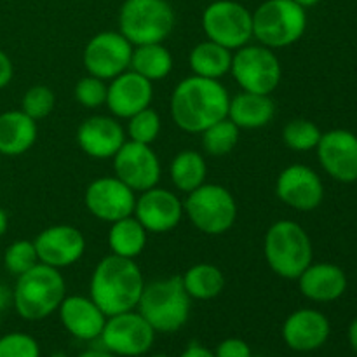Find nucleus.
Wrapping results in <instances>:
<instances>
[{
    "mask_svg": "<svg viewBox=\"0 0 357 357\" xmlns=\"http://www.w3.org/2000/svg\"><path fill=\"white\" fill-rule=\"evenodd\" d=\"M132 72L139 73L150 82L166 79L173 70V56L169 49L160 42V44H145L135 45L131 56Z\"/></svg>",
    "mask_w": 357,
    "mask_h": 357,
    "instance_id": "nucleus-28",
    "label": "nucleus"
},
{
    "mask_svg": "<svg viewBox=\"0 0 357 357\" xmlns=\"http://www.w3.org/2000/svg\"><path fill=\"white\" fill-rule=\"evenodd\" d=\"M180 357H216L215 352L209 351V349L202 347L199 344H190L183 352H181Z\"/></svg>",
    "mask_w": 357,
    "mask_h": 357,
    "instance_id": "nucleus-40",
    "label": "nucleus"
},
{
    "mask_svg": "<svg viewBox=\"0 0 357 357\" xmlns=\"http://www.w3.org/2000/svg\"><path fill=\"white\" fill-rule=\"evenodd\" d=\"M146 239H149V232L135 218V215L126 216V218L110 223L108 248H110L112 255L135 260L145 250Z\"/></svg>",
    "mask_w": 357,
    "mask_h": 357,
    "instance_id": "nucleus-27",
    "label": "nucleus"
},
{
    "mask_svg": "<svg viewBox=\"0 0 357 357\" xmlns=\"http://www.w3.org/2000/svg\"><path fill=\"white\" fill-rule=\"evenodd\" d=\"M321 167L340 183L357 181V135L347 129L323 132L316 146Z\"/></svg>",
    "mask_w": 357,
    "mask_h": 357,
    "instance_id": "nucleus-16",
    "label": "nucleus"
},
{
    "mask_svg": "<svg viewBox=\"0 0 357 357\" xmlns=\"http://www.w3.org/2000/svg\"><path fill=\"white\" fill-rule=\"evenodd\" d=\"M7 227H9V218H7V213L0 208V239L7 232Z\"/></svg>",
    "mask_w": 357,
    "mask_h": 357,
    "instance_id": "nucleus-44",
    "label": "nucleus"
},
{
    "mask_svg": "<svg viewBox=\"0 0 357 357\" xmlns=\"http://www.w3.org/2000/svg\"><path fill=\"white\" fill-rule=\"evenodd\" d=\"M0 157H2V155H0Z\"/></svg>",
    "mask_w": 357,
    "mask_h": 357,
    "instance_id": "nucleus-49",
    "label": "nucleus"
},
{
    "mask_svg": "<svg viewBox=\"0 0 357 357\" xmlns=\"http://www.w3.org/2000/svg\"><path fill=\"white\" fill-rule=\"evenodd\" d=\"M349 344H351L352 351L357 354V317L351 323L349 326Z\"/></svg>",
    "mask_w": 357,
    "mask_h": 357,
    "instance_id": "nucleus-43",
    "label": "nucleus"
},
{
    "mask_svg": "<svg viewBox=\"0 0 357 357\" xmlns=\"http://www.w3.org/2000/svg\"><path fill=\"white\" fill-rule=\"evenodd\" d=\"M174 21L167 0H126L119 13V31L132 45L160 44L173 31Z\"/></svg>",
    "mask_w": 357,
    "mask_h": 357,
    "instance_id": "nucleus-7",
    "label": "nucleus"
},
{
    "mask_svg": "<svg viewBox=\"0 0 357 357\" xmlns=\"http://www.w3.org/2000/svg\"><path fill=\"white\" fill-rule=\"evenodd\" d=\"M126 142V129L117 119L108 115H93L77 129L80 150L93 159H114Z\"/></svg>",
    "mask_w": 357,
    "mask_h": 357,
    "instance_id": "nucleus-20",
    "label": "nucleus"
},
{
    "mask_svg": "<svg viewBox=\"0 0 357 357\" xmlns=\"http://www.w3.org/2000/svg\"><path fill=\"white\" fill-rule=\"evenodd\" d=\"M135 45L121 31H101L86 44L82 63L89 75L112 80L131 66Z\"/></svg>",
    "mask_w": 357,
    "mask_h": 357,
    "instance_id": "nucleus-12",
    "label": "nucleus"
},
{
    "mask_svg": "<svg viewBox=\"0 0 357 357\" xmlns=\"http://www.w3.org/2000/svg\"><path fill=\"white\" fill-rule=\"evenodd\" d=\"M300 293L310 302L330 303L347 291V275L338 265L310 264L298 279Z\"/></svg>",
    "mask_w": 357,
    "mask_h": 357,
    "instance_id": "nucleus-23",
    "label": "nucleus"
},
{
    "mask_svg": "<svg viewBox=\"0 0 357 357\" xmlns=\"http://www.w3.org/2000/svg\"><path fill=\"white\" fill-rule=\"evenodd\" d=\"M275 103L268 94H255L241 91L230 98L227 117L239 129H260L272 122Z\"/></svg>",
    "mask_w": 357,
    "mask_h": 357,
    "instance_id": "nucleus-25",
    "label": "nucleus"
},
{
    "mask_svg": "<svg viewBox=\"0 0 357 357\" xmlns=\"http://www.w3.org/2000/svg\"><path fill=\"white\" fill-rule=\"evenodd\" d=\"M13 75H14L13 61H10V58L7 56V52H3L2 49H0V89L9 86L10 80H13Z\"/></svg>",
    "mask_w": 357,
    "mask_h": 357,
    "instance_id": "nucleus-39",
    "label": "nucleus"
},
{
    "mask_svg": "<svg viewBox=\"0 0 357 357\" xmlns=\"http://www.w3.org/2000/svg\"><path fill=\"white\" fill-rule=\"evenodd\" d=\"M86 208L94 218L105 223L131 216L136 206V192L117 176H101L91 181L84 194Z\"/></svg>",
    "mask_w": 357,
    "mask_h": 357,
    "instance_id": "nucleus-14",
    "label": "nucleus"
},
{
    "mask_svg": "<svg viewBox=\"0 0 357 357\" xmlns=\"http://www.w3.org/2000/svg\"><path fill=\"white\" fill-rule=\"evenodd\" d=\"M0 357H40V347L31 335L14 331L0 338Z\"/></svg>",
    "mask_w": 357,
    "mask_h": 357,
    "instance_id": "nucleus-37",
    "label": "nucleus"
},
{
    "mask_svg": "<svg viewBox=\"0 0 357 357\" xmlns=\"http://www.w3.org/2000/svg\"><path fill=\"white\" fill-rule=\"evenodd\" d=\"M232 56L234 51L206 38L204 42H199L188 54V65H190L192 75L220 80L227 73H230Z\"/></svg>",
    "mask_w": 357,
    "mask_h": 357,
    "instance_id": "nucleus-26",
    "label": "nucleus"
},
{
    "mask_svg": "<svg viewBox=\"0 0 357 357\" xmlns=\"http://www.w3.org/2000/svg\"><path fill=\"white\" fill-rule=\"evenodd\" d=\"M213 352L216 357H253L251 347L243 338H225Z\"/></svg>",
    "mask_w": 357,
    "mask_h": 357,
    "instance_id": "nucleus-38",
    "label": "nucleus"
},
{
    "mask_svg": "<svg viewBox=\"0 0 357 357\" xmlns=\"http://www.w3.org/2000/svg\"><path fill=\"white\" fill-rule=\"evenodd\" d=\"M230 73L246 93L271 96L281 84L282 68L274 49L248 44L234 51Z\"/></svg>",
    "mask_w": 357,
    "mask_h": 357,
    "instance_id": "nucleus-9",
    "label": "nucleus"
},
{
    "mask_svg": "<svg viewBox=\"0 0 357 357\" xmlns=\"http://www.w3.org/2000/svg\"><path fill=\"white\" fill-rule=\"evenodd\" d=\"M136 309L155 333H174L187 324L192 298L185 291L181 275H171L145 284Z\"/></svg>",
    "mask_w": 357,
    "mask_h": 357,
    "instance_id": "nucleus-5",
    "label": "nucleus"
},
{
    "mask_svg": "<svg viewBox=\"0 0 357 357\" xmlns=\"http://www.w3.org/2000/svg\"><path fill=\"white\" fill-rule=\"evenodd\" d=\"M239 135L241 129L229 117H225L201 132L202 149L209 155H227L236 149Z\"/></svg>",
    "mask_w": 357,
    "mask_h": 357,
    "instance_id": "nucleus-31",
    "label": "nucleus"
},
{
    "mask_svg": "<svg viewBox=\"0 0 357 357\" xmlns=\"http://www.w3.org/2000/svg\"><path fill=\"white\" fill-rule=\"evenodd\" d=\"M0 324H2V310H0Z\"/></svg>",
    "mask_w": 357,
    "mask_h": 357,
    "instance_id": "nucleus-48",
    "label": "nucleus"
},
{
    "mask_svg": "<svg viewBox=\"0 0 357 357\" xmlns=\"http://www.w3.org/2000/svg\"><path fill=\"white\" fill-rule=\"evenodd\" d=\"M49 357H68V356L61 354V352H56V354H52V356H49Z\"/></svg>",
    "mask_w": 357,
    "mask_h": 357,
    "instance_id": "nucleus-46",
    "label": "nucleus"
},
{
    "mask_svg": "<svg viewBox=\"0 0 357 357\" xmlns=\"http://www.w3.org/2000/svg\"><path fill=\"white\" fill-rule=\"evenodd\" d=\"M208 164L202 153L195 150H183L171 160L169 178L174 187L183 194H190L195 188L206 183Z\"/></svg>",
    "mask_w": 357,
    "mask_h": 357,
    "instance_id": "nucleus-29",
    "label": "nucleus"
},
{
    "mask_svg": "<svg viewBox=\"0 0 357 357\" xmlns=\"http://www.w3.org/2000/svg\"><path fill=\"white\" fill-rule=\"evenodd\" d=\"M63 328L79 340H98L103 331L107 316L91 296H65L58 309Z\"/></svg>",
    "mask_w": 357,
    "mask_h": 357,
    "instance_id": "nucleus-22",
    "label": "nucleus"
},
{
    "mask_svg": "<svg viewBox=\"0 0 357 357\" xmlns=\"http://www.w3.org/2000/svg\"><path fill=\"white\" fill-rule=\"evenodd\" d=\"M181 282L192 300H213L225 288V275L213 264H195L181 275Z\"/></svg>",
    "mask_w": 357,
    "mask_h": 357,
    "instance_id": "nucleus-30",
    "label": "nucleus"
},
{
    "mask_svg": "<svg viewBox=\"0 0 357 357\" xmlns=\"http://www.w3.org/2000/svg\"><path fill=\"white\" fill-rule=\"evenodd\" d=\"M56 96L52 93L51 87L47 86H33L24 93L23 100H21V110L33 119L35 122L42 121L51 112L54 110Z\"/></svg>",
    "mask_w": 357,
    "mask_h": 357,
    "instance_id": "nucleus-35",
    "label": "nucleus"
},
{
    "mask_svg": "<svg viewBox=\"0 0 357 357\" xmlns=\"http://www.w3.org/2000/svg\"><path fill=\"white\" fill-rule=\"evenodd\" d=\"M265 260L275 275L296 281L312 264L314 250L309 234L300 223L279 220L265 234Z\"/></svg>",
    "mask_w": 357,
    "mask_h": 357,
    "instance_id": "nucleus-4",
    "label": "nucleus"
},
{
    "mask_svg": "<svg viewBox=\"0 0 357 357\" xmlns=\"http://www.w3.org/2000/svg\"><path fill=\"white\" fill-rule=\"evenodd\" d=\"M66 296V282L61 272L49 265L37 264L17 275L13 288V305L24 321H42L58 312Z\"/></svg>",
    "mask_w": 357,
    "mask_h": 357,
    "instance_id": "nucleus-3",
    "label": "nucleus"
},
{
    "mask_svg": "<svg viewBox=\"0 0 357 357\" xmlns=\"http://www.w3.org/2000/svg\"><path fill=\"white\" fill-rule=\"evenodd\" d=\"M230 94L220 80L190 75L176 84L169 101L173 122L185 132L201 135L229 114Z\"/></svg>",
    "mask_w": 357,
    "mask_h": 357,
    "instance_id": "nucleus-1",
    "label": "nucleus"
},
{
    "mask_svg": "<svg viewBox=\"0 0 357 357\" xmlns=\"http://www.w3.org/2000/svg\"><path fill=\"white\" fill-rule=\"evenodd\" d=\"M142 268L131 258L108 255L94 267L89 282V296L110 317L115 314L136 310L143 288Z\"/></svg>",
    "mask_w": 357,
    "mask_h": 357,
    "instance_id": "nucleus-2",
    "label": "nucleus"
},
{
    "mask_svg": "<svg viewBox=\"0 0 357 357\" xmlns=\"http://www.w3.org/2000/svg\"><path fill=\"white\" fill-rule=\"evenodd\" d=\"M321 136H323L321 129L307 119H295L282 129V142L289 150H295V152L316 150Z\"/></svg>",
    "mask_w": 357,
    "mask_h": 357,
    "instance_id": "nucleus-32",
    "label": "nucleus"
},
{
    "mask_svg": "<svg viewBox=\"0 0 357 357\" xmlns=\"http://www.w3.org/2000/svg\"><path fill=\"white\" fill-rule=\"evenodd\" d=\"M9 303H13V289L0 282V310L6 309Z\"/></svg>",
    "mask_w": 357,
    "mask_h": 357,
    "instance_id": "nucleus-41",
    "label": "nucleus"
},
{
    "mask_svg": "<svg viewBox=\"0 0 357 357\" xmlns=\"http://www.w3.org/2000/svg\"><path fill=\"white\" fill-rule=\"evenodd\" d=\"M40 261H38L33 241H14L3 253V267L16 278L33 268Z\"/></svg>",
    "mask_w": 357,
    "mask_h": 357,
    "instance_id": "nucleus-34",
    "label": "nucleus"
},
{
    "mask_svg": "<svg viewBox=\"0 0 357 357\" xmlns=\"http://www.w3.org/2000/svg\"><path fill=\"white\" fill-rule=\"evenodd\" d=\"M38 261L54 268L75 265L86 253V239L72 225H52L42 230L33 241Z\"/></svg>",
    "mask_w": 357,
    "mask_h": 357,
    "instance_id": "nucleus-17",
    "label": "nucleus"
},
{
    "mask_svg": "<svg viewBox=\"0 0 357 357\" xmlns=\"http://www.w3.org/2000/svg\"><path fill=\"white\" fill-rule=\"evenodd\" d=\"M307 30V13L295 0H265L253 13V38L271 49L296 44Z\"/></svg>",
    "mask_w": 357,
    "mask_h": 357,
    "instance_id": "nucleus-6",
    "label": "nucleus"
},
{
    "mask_svg": "<svg viewBox=\"0 0 357 357\" xmlns=\"http://www.w3.org/2000/svg\"><path fill=\"white\" fill-rule=\"evenodd\" d=\"M77 357H119V356L112 354V352L107 351V349H91V351L82 352V354Z\"/></svg>",
    "mask_w": 357,
    "mask_h": 357,
    "instance_id": "nucleus-42",
    "label": "nucleus"
},
{
    "mask_svg": "<svg viewBox=\"0 0 357 357\" xmlns=\"http://www.w3.org/2000/svg\"><path fill=\"white\" fill-rule=\"evenodd\" d=\"M153 82L131 68L117 75L108 84L107 107L117 119H129L152 105Z\"/></svg>",
    "mask_w": 357,
    "mask_h": 357,
    "instance_id": "nucleus-19",
    "label": "nucleus"
},
{
    "mask_svg": "<svg viewBox=\"0 0 357 357\" xmlns=\"http://www.w3.org/2000/svg\"><path fill=\"white\" fill-rule=\"evenodd\" d=\"M107 80H101L98 77L89 75V73L82 77L75 84V89H73V96H75L77 103H80L86 108H98L107 103Z\"/></svg>",
    "mask_w": 357,
    "mask_h": 357,
    "instance_id": "nucleus-36",
    "label": "nucleus"
},
{
    "mask_svg": "<svg viewBox=\"0 0 357 357\" xmlns=\"http://www.w3.org/2000/svg\"><path fill=\"white\" fill-rule=\"evenodd\" d=\"M275 195L288 208L309 213L323 204L324 185L312 167L291 164L284 167L275 180Z\"/></svg>",
    "mask_w": 357,
    "mask_h": 357,
    "instance_id": "nucleus-15",
    "label": "nucleus"
},
{
    "mask_svg": "<svg viewBox=\"0 0 357 357\" xmlns=\"http://www.w3.org/2000/svg\"><path fill=\"white\" fill-rule=\"evenodd\" d=\"M114 173L132 192L142 194L157 187L162 174L160 160L152 145H143L128 139L114 155Z\"/></svg>",
    "mask_w": 357,
    "mask_h": 357,
    "instance_id": "nucleus-13",
    "label": "nucleus"
},
{
    "mask_svg": "<svg viewBox=\"0 0 357 357\" xmlns=\"http://www.w3.org/2000/svg\"><path fill=\"white\" fill-rule=\"evenodd\" d=\"M38 126L23 110L0 114V155L17 157L35 145Z\"/></svg>",
    "mask_w": 357,
    "mask_h": 357,
    "instance_id": "nucleus-24",
    "label": "nucleus"
},
{
    "mask_svg": "<svg viewBox=\"0 0 357 357\" xmlns=\"http://www.w3.org/2000/svg\"><path fill=\"white\" fill-rule=\"evenodd\" d=\"M202 30L209 40L237 51L253 38V13L236 0H215L202 13Z\"/></svg>",
    "mask_w": 357,
    "mask_h": 357,
    "instance_id": "nucleus-10",
    "label": "nucleus"
},
{
    "mask_svg": "<svg viewBox=\"0 0 357 357\" xmlns=\"http://www.w3.org/2000/svg\"><path fill=\"white\" fill-rule=\"evenodd\" d=\"M295 2L298 3V6H302L303 9H307V7H314L316 3H319L321 0H295Z\"/></svg>",
    "mask_w": 357,
    "mask_h": 357,
    "instance_id": "nucleus-45",
    "label": "nucleus"
},
{
    "mask_svg": "<svg viewBox=\"0 0 357 357\" xmlns=\"http://www.w3.org/2000/svg\"><path fill=\"white\" fill-rule=\"evenodd\" d=\"M103 349L119 357L146 354L155 342V330L136 310L107 317L100 335Z\"/></svg>",
    "mask_w": 357,
    "mask_h": 357,
    "instance_id": "nucleus-11",
    "label": "nucleus"
},
{
    "mask_svg": "<svg viewBox=\"0 0 357 357\" xmlns=\"http://www.w3.org/2000/svg\"><path fill=\"white\" fill-rule=\"evenodd\" d=\"M160 129H162L160 115L153 108L149 107L128 119L126 136H129L131 142L143 143V145H152L159 138Z\"/></svg>",
    "mask_w": 357,
    "mask_h": 357,
    "instance_id": "nucleus-33",
    "label": "nucleus"
},
{
    "mask_svg": "<svg viewBox=\"0 0 357 357\" xmlns=\"http://www.w3.org/2000/svg\"><path fill=\"white\" fill-rule=\"evenodd\" d=\"M150 357H169V356H166V354H153V356H150Z\"/></svg>",
    "mask_w": 357,
    "mask_h": 357,
    "instance_id": "nucleus-47",
    "label": "nucleus"
},
{
    "mask_svg": "<svg viewBox=\"0 0 357 357\" xmlns=\"http://www.w3.org/2000/svg\"><path fill=\"white\" fill-rule=\"evenodd\" d=\"M183 211L192 225L208 236H222L229 232L237 220V204L225 187L204 183L187 194Z\"/></svg>",
    "mask_w": 357,
    "mask_h": 357,
    "instance_id": "nucleus-8",
    "label": "nucleus"
},
{
    "mask_svg": "<svg viewBox=\"0 0 357 357\" xmlns=\"http://www.w3.org/2000/svg\"><path fill=\"white\" fill-rule=\"evenodd\" d=\"M132 215L149 234H166L183 218V202L174 192L153 187L136 197Z\"/></svg>",
    "mask_w": 357,
    "mask_h": 357,
    "instance_id": "nucleus-18",
    "label": "nucleus"
},
{
    "mask_svg": "<svg viewBox=\"0 0 357 357\" xmlns=\"http://www.w3.org/2000/svg\"><path fill=\"white\" fill-rule=\"evenodd\" d=\"M282 340L295 352H312L323 347L331 333V324L316 309H300L286 317L282 324Z\"/></svg>",
    "mask_w": 357,
    "mask_h": 357,
    "instance_id": "nucleus-21",
    "label": "nucleus"
}]
</instances>
